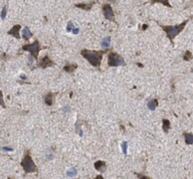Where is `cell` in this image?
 <instances>
[{"mask_svg":"<svg viewBox=\"0 0 193 179\" xmlns=\"http://www.w3.org/2000/svg\"><path fill=\"white\" fill-rule=\"evenodd\" d=\"M107 50H103V51H89L87 49H84V50L81 51V55L83 56L85 59H86L92 66L98 68L100 69L101 67V63H102L103 60V56L104 54L106 53Z\"/></svg>","mask_w":193,"mask_h":179,"instance_id":"6da1fadb","label":"cell"},{"mask_svg":"<svg viewBox=\"0 0 193 179\" xmlns=\"http://www.w3.org/2000/svg\"><path fill=\"white\" fill-rule=\"evenodd\" d=\"M21 166L23 167V170L26 174L28 173H35L38 171L37 165L34 163L33 159L31 157L30 151H26V153L24 154V157L21 160Z\"/></svg>","mask_w":193,"mask_h":179,"instance_id":"7a4b0ae2","label":"cell"},{"mask_svg":"<svg viewBox=\"0 0 193 179\" xmlns=\"http://www.w3.org/2000/svg\"><path fill=\"white\" fill-rule=\"evenodd\" d=\"M187 22H188V20H185L184 22H182L181 24L176 25V26H162L161 25V28L166 33V35H167L169 40L173 42V39L180 33V32H182V30L185 27V25L187 24Z\"/></svg>","mask_w":193,"mask_h":179,"instance_id":"3957f363","label":"cell"},{"mask_svg":"<svg viewBox=\"0 0 193 179\" xmlns=\"http://www.w3.org/2000/svg\"><path fill=\"white\" fill-rule=\"evenodd\" d=\"M107 65L109 67H120V66H126V62L123 58L114 52H111L107 55Z\"/></svg>","mask_w":193,"mask_h":179,"instance_id":"277c9868","label":"cell"},{"mask_svg":"<svg viewBox=\"0 0 193 179\" xmlns=\"http://www.w3.org/2000/svg\"><path fill=\"white\" fill-rule=\"evenodd\" d=\"M22 49L24 51H28L29 53L31 54V56L34 57L35 60H38V54H39V52H40V50H41L40 43H39L38 40H36L34 43H32V44L24 45V46L22 47Z\"/></svg>","mask_w":193,"mask_h":179,"instance_id":"5b68a950","label":"cell"},{"mask_svg":"<svg viewBox=\"0 0 193 179\" xmlns=\"http://www.w3.org/2000/svg\"><path fill=\"white\" fill-rule=\"evenodd\" d=\"M103 12H104V18H106L107 20L114 22V13L113 11L112 6H111L110 4H104L103 6Z\"/></svg>","mask_w":193,"mask_h":179,"instance_id":"8992f818","label":"cell"},{"mask_svg":"<svg viewBox=\"0 0 193 179\" xmlns=\"http://www.w3.org/2000/svg\"><path fill=\"white\" fill-rule=\"evenodd\" d=\"M53 66H54V62L49 58V56H45L44 58H42L40 63L38 65V67L42 68V69H46V68L48 67H53Z\"/></svg>","mask_w":193,"mask_h":179,"instance_id":"52a82bcc","label":"cell"},{"mask_svg":"<svg viewBox=\"0 0 193 179\" xmlns=\"http://www.w3.org/2000/svg\"><path fill=\"white\" fill-rule=\"evenodd\" d=\"M20 29H21V26L20 25H14L13 27L10 29V30L8 31V34L9 35H12L13 37H15L16 39H20V34H19V32H20Z\"/></svg>","mask_w":193,"mask_h":179,"instance_id":"ba28073f","label":"cell"},{"mask_svg":"<svg viewBox=\"0 0 193 179\" xmlns=\"http://www.w3.org/2000/svg\"><path fill=\"white\" fill-rule=\"evenodd\" d=\"M95 168H96L98 171H100L101 173H103V172L106 171L107 164H106V162H104V161L99 160V161H97L96 163H95Z\"/></svg>","mask_w":193,"mask_h":179,"instance_id":"9c48e42d","label":"cell"},{"mask_svg":"<svg viewBox=\"0 0 193 179\" xmlns=\"http://www.w3.org/2000/svg\"><path fill=\"white\" fill-rule=\"evenodd\" d=\"M54 99H55V95L54 94H52V93H48L47 95H46L44 97V102L45 103L47 106H52L53 105V103H54Z\"/></svg>","mask_w":193,"mask_h":179,"instance_id":"30bf717a","label":"cell"},{"mask_svg":"<svg viewBox=\"0 0 193 179\" xmlns=\"http://www.w3.org/2000/svg\"><path fill=\"white\" fill-rule=\"evenodd\" d=\"M78 68V65L76 63H71V64H67V65H65V67H64V71L65 72H67V73H74L75 70H76Z\"/></svg>","mask_w":193,"mask_h":179,"instance_id":"8fae6325","label":"cell"},{"mask_svg":"<svg viewBox=\"0 0 193 179\" xmlns=\"http://www.w3.org/2000/svg\"><path fill=\"white\" fill-rule=\"evenodd\" d=\"M22 37L24 40H29L30 38L33 37V34H32V32L30 31V29H29L28 27H25L24 29H23V31H22Z\"/></svg>","mask_w":193,"mask_h":179,"instance_id":"7c38bea8","label":"cell"},{"mask_svg":"<svg viewBox=\"0 0 193 179\" xmlns=\"http://www.w3.org/2000/svg\"><path fill=\"white\" fill-rule=\"evenodd\" d=\"M157 106H158V100H156V99L150 100L149 102L148 103V107L149 109V110H151V112L155 110V109L157 107Z\"/></svg>","mask_w":193,"mask_h":179,"instance_id":"4fadbf2b","label":"cell"},{"mask_svg":"<svg viewBox=\"0 0 193 179\" xmlns=\"http://www.w3.org/2000/svg\"><path fill=\"white\" fill-rule=\"evenodd\" d=\"M162 128H163V131L165 133H167L168 131L170 129V122L166 119H162Z\"/></svg>","mask_w":193,"mask_h":179,"instance_id":"5bb4252c","label":"cell"},{"mask_svg":"<svg viewBox=\"0 0 193 179\" xmlns=\"http://www.w3.org/2000/svg\"><path fill=\"white\" fill-rule=\"evenodd\" d=\"M184 135V138H185V143L186 144H193V134L192 133H187V132H184L183 133Z\"/></svg>","mask_w":193,"mask_h":179,"instance_id":"9a60e30c","label":"cell"},{"mask_svg":"<svg viewBox=\"0 0 193 179\" xmlns=\"http://www.w3.org/2000/svg\"><path fill=\"white\" fill-rule=\"evenodd\" d=\"M95 4V2H92L90 4H76V7H79V8H82V9H85V10H90V9L93 7Z\"/></svg>","mask_w":193,"mask_h":179,"instance_id":"2e32d148","label":"cell"},{"mask_svg":"<svg viewBox=\"0 0 193 179\" xmlns=\"http://www.w3.org/2000/svg\"><path fill=\"white\" fill-rule=\"evenodd\" d=\"M101 45H102V47L104 49V48H109L111 46V37L104 38L103 40H102V43H101Z\"/></svg>","mask_w":193,"mask_h":179,"instance_id":"e0dca14e","label":"cell"},{"mask_svg":"<svg viewBox=\"0 0 193 179\" xmlns=\"http://www.w3.org/2000/svg\"><path fill=\"white\" fill-rule=\"evenodd\" d=\"M67 175L69 177H75L77 175V169L75 167H71L70 169H68Z\"/></svg>","mask_w":193,"mask_h":179,"instance_id":"ac0fdd59","label":"cell"},{"mask_svg":"<svg viewBox=\"0 0 193 179\" xmlns=\"http://www.w3.org/2000/svg\"><path fill=\"white\" fill-rule=\"evenodd\" d=\"M183 59L184 61H190L192 59V53L190 51H186L184 53V56H183Z\"/></svg>","mask_w":193,"mask_h":179,"instance_id":"d6986e66","label":"cell"},{"mask_svg":"<svg viewBox=\"0 0 193 179\" xmlns=\"http://www.w3.org/2000/svg\"><path fill=\"white\" fill-rule=\"evenodd\" d=\"M152 2H160V3H162L163 5H165V6H168V7H171V5H170V3L168 2V0H151Z\"/></svg>","mask_w":193,"mask_h":179,"instance_id":"ffe728a7","label":"cell"},{"mask_svg":"<svg viewBox=\"0 0 193 179\" xmlns=\"http://www.w3.org/2000/svg\"><path fill=\"white\" fill-rule=\"evenodd\" d=\"M127 145H129V143L126 141H123L122 143V149H123V154H126V151H127Z\"/></svg>","mask_w":193,"mask_h":179,"instance_id":"44dd1931","label":"cell"},{"mask_svg":"<svg viewBox=\"0 0 193 179\" xmlns=\"http://www.w3.org/2000/svg\"><path fill=\"white\" fill-rule=\"evenodd\" d=\"M75 27H76V26H75V24H74V23H72V22H69L68 25H67L66 30H67L68 32H72V30H73V29H74Z\"/></svg>","mask_w":193,"mask_h":179,"instance_id":"7402d4cb","label":"cell"},{"mask_svg":"<svg viewBox=\"0 0 193 179\" xmlns=\"http://www.w3.org/2000/svg\"><path fill=\"white\" fill-rule=\"evenodd\" d=\"M0 106H1L3 109H5V107H6L5 103H4V100H3V93H2V91H0Z\"/></svg>","mask_w":193,"mask_h":179,"instance_id":"603a6c76","label":"cell"},{"mask_svg":"<svg viewBox=\"0 0 193 179\" xmlns=\"http://www.w3.org/2000/svg\"><path fill=\"white\" fill-rule=\"evenodd\" d=\"M6 14H7V8L3 7L2 8V11H1V19H2V20H4V19H5Z\"/></svg>","mask_w":193,"mask_h":179,"instance_id":"cb8c5ba5","label":"cell"},{"mask_svg":"<svg viewBox=\"0 0 193 179\" xmlns=\"http://www.w3.org/2000/svg\"><path fill=\"white\" fill-rule=\"evenodd\" d=\"M2 150H4V151H13V148L12 147H8V146H3Z\"/></svg>","mask_w":193,"mask_h":179,"instance_id":"d4e9b609","label":"cell"},{"mask_svg":"<svg viewBox=\"0 0 193 179\" xmlns=\"http://www.w3.org/2000/svg\"><path fill=\"white\" fill-rule=\"evenodd\" d=\"M79 31H80V29L78 28V27H75L73 30H72V32H73V33L75 34V35H77L78 33H79Z\"/></svg>","mask_w":193,"mask_h":179,"instance_id":"484cf974","label":"cell"},{"mask_svg":"<svg viewBox=\"0 0 193 179\" xmlns=\"http://www.w3.org/2000/svg\"><path fill=\"white\" fill-rule=\"evenodd\" d=\"M69 110H70V107H69L68 106H65V107H64V113H67Z\"/></svg>","mask_w":193,"mask_h":179,"instance_id":"4316f807","label":"cell"},{"mask_svg":"<svg viewBox=\"0 0 193 179\" xmlns=\"http://www.w3.org/2000/svg\"><path fill=\"white\" fill-rule=\"evenodd\" d=\"M20 77H21V79H23V80H26V79H27V77L24 76V75H21Z\"/></svg>","mask_w":193,"mask_h":179,"instance_id":"83f0119b","label":"cell"},{"mask_svg":"<svg viewBox=\"0 0 193 179\" xmlns=\"http://www.w3.org/2000/svg\"><path fill=\"white\" fill-rule=\"evenodd\" d=\"M109 1H113V0H109ZM114 1H116V0H114Z\"/></svg>","mask_w":193,"mask_h":179,"instance_id":"f1b7e54d","label":"cell"},{"mask_svg":"<svg viewBox=\"0 0 193 179\" xmlns=\"http://www.w3.org/2000/svg\"><path fill=\"white\" fill-rule=\"evenodd\" d=\"M191 72H192V73H193V69H192V70H191Z\"/></svg>","mask_w":193,"mask_h":179,"instance_id":"f546056e","label":"cell"}]
</instances>
